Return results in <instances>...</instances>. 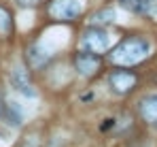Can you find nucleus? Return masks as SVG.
Instances as JSON below:
<instances>
[{
	"instance_id": "obj_14",
	"label": "nucleus",
	"mask_w": 157,
	"mask_h": 147,
	"mask_svg": "<svg viewBox=\"0 0 157 147\" xmlns=\"http://www.w3.org/2000/svg\"><path fill=\"white\" fill-rule=\"evenodd\" d=\"M113 124H115V120H106V122L102 124V126H100V128H102V130H108V128H110V126H113Z\"/></svg>"
},
{
	"instance_id": "obj_9",
	"label": "nucleus",
	"mask_w": 157,
	"mask_h": 147,
	"mask_svg": "<svg viewBox=\"0 0 157 147\" xmlns=\"http://www.w3.org/2000/svg\"><path fill=\"white\" fill-rule=\"evenodd\" d=\"M0 117H2L4 122H9L11 126H19V124H21V115H19L11 104H6V102H0Z\"/></svg>"
},
{
	"instance_id": "obj_2",
	"label": "nucleus",
	"mask_w": 157,
	"mask_h": 147,
	"mask_svg": "<svg viewBox=\"0 0 157 147\" xmlns=\"http://www.w3.org/2000/svg\"><path fill=\"white\" fill-rule=\"evenodd\" d=\"M81 11H83L81 0H53L51 6H49V13L55 19H62V22L77 19L81 15Z\"/></svg>"
},
{
	"instance_id": "obj_1",
	"label": "nucleus",
	"mask_w": 157,
	"mask_h": 147,
	"mask_svg": "<svg viewBox=\"0 0 157 147\" xmlns=\"http://www.w3.org/2000/svg\"><path fill=\"white\" fill-rule=\"evenodd\" d=\"M149 41L147 39H140V36H134V39H125L119 43V47L110 53V60L115 64H121V66H132V64H138L142 62L147 55H149Z\"/></svg>"
},
{
	"instance_id": "obj_5",
	"label": "nucleus",
	"mask_w": 157,
	"mask_h": 147,
	"mask_svg": "<svg viewBox=\"0 0 157 147\" xmlns=\"http://www.w3.org/2000/svg\"><path fill=\"white\" fill-rule=\"evenodd\" d=\"M100 66V58L96 53H89V51H83L77 55V68L81 75H94Z\"/></svg>"
},
{
	"instance_id": "obj_3",
	"label": "nucleus",
	"mask_w": 157,
	"mask_h": 147,
	"mask_svg": "<svg viewBox=\"0 0 157 147\" xmlns=\"http://www.w3.org/2000/svg\"><path fill=\"white\" fill-rule=\"evenodd\" d=\"M83 47L89 53H102L110 47V34L100 28H89L83 34Z\"/></svg>"
},
{
	"instance_id": "obj_11",
	"label": "nucleus",
	"mask_w": 157,
	"mask_h": 147,
	"mask_svg": "<svg viewBox=\"0 0 157 147\" xmlns=\"http://www.w3.org/2000/svg\"><path fill=\"white\" fill-rule=\"evenodd\" d=\"M9 30H11V15L4 9H0V34H9Z\"/></svg>"
},
{
	"instance_id": "obj_8",
	"label": "nucleus",
	"mask_w": 157,
	"mask_h": 147,
	"mask_svg": "<svg viewBox=\"0 0 157 147\" xmlns=\"http://www.w3.org/2000/svg\"><path fill=\"white\" fill-rule=\"evenodd\" d=\"M119 2L134 13H149V11H153V4H155L151 0H119Z\"/></svg>"
},
{
	"instance_id": "obj_7",
	"label": "nucleus",
	"mask_w": 157,
	"mask_h": 147,
	"mask_svg": "<svg viewBox=\"0 0 157 147\" xmlns=\"http://www.w3.org/2000/svg\"><path fill=\"white\" fill-rule=\"evenodd\" d=\"M140 115L149 124H157V94H151L140 102Z\"/></svg>"
},
{
	"instance_id": "obj_13",
	"label": "nucleus",
	"mask_w": 157,
	"mask_h": 147,
	"mask_svg": "<svg viewBox=\"0 0 157 147\" xmlns=\"http://www.w3.org/2000/svg\"><path fill=\"white\" fill-rule=\"evenodd\" d=\"M19 2H21L24 6H32V4H38L40 0H19Z\"/></svg>"
},
{
	"instance_id": "obj_12",
	"label": "nucleus",
	"mask_w": 157,
	"mask_h": 147,
	"mask_svg": "<svg viewBox=\"0 0 157 147\" xmlns=\"http://www.w3.org/2000/svg\"><path fill=\"white\" fill-rule=\"evenodd\" d=\"M115 19V9H102L98 15H94V22H113Z\"/></svg>"
},
{
	"instance_id": "obj_4",
	"label": "nucleus",
	"mask_w": 157,
	"mask_h": 147,
	"mask_svg": "<svg viewBox=\"0 0 157 147\" xmlns=\"http://www.w3.org/2000/svg\"><path fill=\"white\" fill-rule=\"evenodd\" d=\"M134 85H136V75H134V73L117 71V73L110 75V88H113L117 94H125V92H130Z\"/></svg>"
},
{
	"instance_id": "obj_15",
	"label": "nucleus",
	"mask_w": 157,
	"mask_h": 147,
	"mask_svg": "<svg viewBox=\"0 0 157 147\" xmlns=\"http://www.w3.org/2000/svg\"><path fill=\"white\" fill-rule=\"evenodd\" d=\"M151 2H155V0H151Z\"/></svg>"
},
{
	"instance_id": "obj_10",
	"label": "nucleus",
	"mask_w": 157,
	"mask_h": 147,
	"mask_svg": "<svg viewBox=\"0 0 157 147\" xmlns=\"http://www.w3.org/2000/svg\"><path fill=\"white\" fill-rule=\"evenodd\" d=\"M30 60H32V64H34V66H40V64L47 60V53H43L38 45H34V47L30 49Z\"/></svg>"
},
{
	"instance_id": "obj_6",
	"label": "nucleus",
	"mask_w": 157,
	"mask_h": 147,
	"mask_svg": "<svg viewBox=\"0 0 157 147\" xmlns=\"http://www.w3.org/2000/svg\"><path fill=\"white\" fill-rule=\"evenodd\" d=\"M11 83H13V88H15L17 92H21L24 96L34 98V90H32V85H30V81H28L26 73H24L21 68H15V71H13V75H11Z\"/></svg>"
}]
</instances>
